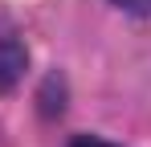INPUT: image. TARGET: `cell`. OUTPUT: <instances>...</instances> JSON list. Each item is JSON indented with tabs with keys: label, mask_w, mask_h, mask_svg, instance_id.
<instances>
[{
	"label": "cell",
	"mask_w": 151,
	"mask_h": 147,
	"mask_svg": "<svg viewBox=\"0 0 151 147\" xmlns=\"http://www.w3.org/2000/svg\"><path fill=\"white\" fill-rule=\"evenodd\" d=\"M25 66H29L25 37H21V29L8 12H0V90L17 86L25 78Z\"/></svg>",
	"instance_id": "1"
},
{
	"label": "cell",
	"mask_w": 151,
	"mask_h": 147,
	"mask_svg": "<svg viewBox=\"0 0 151 147\" xmlns=\"http://www.w3.org/2000/svg\"><path fill=\"white\" fill-rule=\"evenodd\" d=\"M114 4H119L123 12H139V17H143V12H151V0H114Z\"/></svg>",
	"instance_id": "2"
},
{
	"label": "cell",
	"mask_w": 151,
	"mask_h": 147,
	"mask_svg": "<svg viewBox=\"0 0 151 147\" xmlns=\"http://www.w3.org/2000/svg\"><path fill=\"white\" fill-rule=\"evenodd\" d=\"M74 147H110V143H102V139H78Z\"/></svg>",
	"instance_id": "3"
}]
</instances>
